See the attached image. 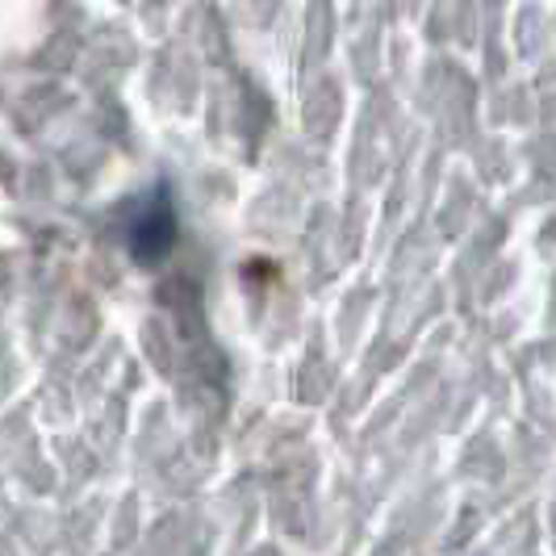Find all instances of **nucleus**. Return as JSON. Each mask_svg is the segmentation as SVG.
<instances>
[{
    "mask_svg": "<svg viewBox=\"0 0 556 556\" xmlns=\"http://www.w3.org/2000/svg\"><path fill=\"white\" fill-rule=\"evenodd\" d=\"M172 239H176V218H172V201H167L164 189L142 201V210L135 214V226H130V251L142 264H155L172 251Z\"/></svg>",
    "mask_w": 556,
    "mask_h": 556,
    "instance_id": "nucleus-1",
    "label": "nucleus"
}]
</instances>
